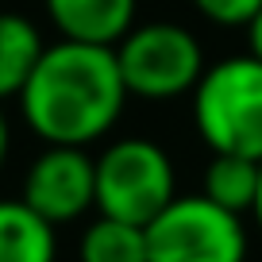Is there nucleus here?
Wrapping results in <instances>:
<instances>
[{"label": "nucleus", "mask_w": 262, "mask_h": 262, "mask_svg": "<svg viewBox=\"0 0 262 262\" xmlns=\"http://www.w3.org/2000/svg\"><path fill=\"white\" fill-rule=\"evenodd\" d=\"M19 201L54 228L74 224L89 208H97V170H93V158L85 155V147L47 143V150L27 166Z\"/></svg>", "instance_id": "nucleus-6"}, {"label": "nucleus", "mask_w": 262, "mask_h": 262, "mask_svg": "<svg viewBox=\"0 0 262 262\" xmlns=\"http://www.w3.org/2000/svg\"><path fill=\"white\" fill-rule=\"evenodd\" d=\"M247 42H251V54L262 58V12L251 19V27H247Z\"/></svg>", "instance_id": "nucleus-13"}, {"label": "nucleus", "mask_w": 262, "mask_h": 262, "mask_svg": "<svg viewBox=\"0 0 262 262\" xmlns=\"http://www.w3.org/2000/svg\"><path fill=\"white\" fill-rule=\"evenodd\" d=\"M112 47L58 39L19 89L27 127L54 147H89L120 123L127 104Z\"/></svg>", "instance_id": "nucleus-1"}, {"label": "nucleus", "mask_w": 262, "mask_h": 262, "mask_svg": "<svg viewBox=\"0 0 262 262\" xmlns=\"http://www.w3.org/2000/svg\"><path fill=\"white\" fill-rule=\"evenodd\" d=\"M77 262H147V231L139 224L100 216L85 228Z\"/></svg>", "instance_id": "nucleus-11"}, {"label": "nucleus", "mask_w": 262, "mask_h": 262, "mask_svg": "<svg viewBox=\"0 0 262 262\" xmlns=\"http://www.w3.org/2000/svg\"><path fill=\"white\" fill-rule=\"evenodd\" d=\"M251 216H254V224H258V231H262V158H258V193H254Z\"/></svg>", "instance_id": "nucleus-15"}, {"label": "nucleus", "mask_w": 262, "mask_h": 262, "mask_svg": "<svg viewBox=\"0 0 262 262\" xmlns=\"http://www.w3.org/2000/svg\"><path fill=\"white\" fill-rule=\"evenodd\" d=\"M193 8L216 27H251L262 12V0H193Z\"/></svg>", "instance_id": "nucleus-12"}, {"label": "nucleus", "mask_w": 262, "mask_h": 262, "mask_svg": "<svg viewBox=\"0 0 262 262\" xmlns=\"http://www.w3.org/2000/svg\"><path fill=\"white\" fill-rule=\"evenodd\" d=\"M93 170H97V212L112 220L147 228L178 196L170 155L139 135L104 147V155L93 158Z\"/></svg>", "instance_id": "nucleus-4"}, {"label": "nucleus", "mask_w": 262, "mask_h": 262, "mask_svg": "<svg viewBox=\"0 0 262 262\" xmlns=\"http://www.w3.org/2000/svg\"><path fill=\"white\" fill-rule=\"evenodd\" d=\"M8 150H12V131H8V116H4V108H0V170H4V162H8Z\"/></svg>", "instance_id": "nucleus-14"}, {"label": "nucleus", "mask_w": 262, "mask_h": 262, "mask_svg": "<svg viewBox=\"0 0 262 262\" xmlns=\"http://www.w3.org/2000/svg\"><path fill=\"white\" fill-rule=\"evenodd\" d=\"M112 50L127 97L155 100V104L193 93V85L205 74L201 39L189 27L170 24V19L135 24Z\"/></svg>", "instance_id": "nucleus-3"}, {"label": "nucleus", "mask_w": 262, "mask_h": 262, "mask_svg": "<svg viewBox=\"0 0 262 262\" xmlns=\"http://www.w3.org/2000/svg\"><path fill=\"white\" fill-rule=\"evenodd\" d=\"M42 50H47L42 31L31 19L19 12H0V104L19 97Z\"/></svg>", "instance_id": "nucleus-9"}, {"label": "nucleus", "mask_w": 262, "mask_h": 262, "mask_svg": "<svg viewBox=\"0 0 262 262\" xmlns=\"http://www.w3.org/2000/svg\"><path fill=\"white\" fill-rule=\"evenodd\" d=\"M147 262H247V224L205 193L173 196L147 224Z\"/></svg>", "instance_id": "nucleus-5"}, {"label": "nucleus", "mask_w": 262, "mask_h": 262, "mask_svg": "<svg viewBox=\"0 0 262 262\" xmlns=\"http://www.w3.org/2000/svg\"><path fill=\"white\" fill-rule=\"evenodd\" d=\"M58 39L116 47L135 27L139 0H42Z\"/></svg>", "instance_id": "nucleus-7"}, {"label": "nucleus", "mask_w": 262, "mask_h": 262, "mask_svg": "<svg viewBox=\"0 0 262 262\" xmlns=\"http://www.w3.org/2000/svg\"><path fill=\"white\" fill-rule=\"evenodd\" d=\"M201 193L228 212H251L254 193H258V158L212 155V162L205 166V178H201Z\"/></svg>", "instance_id": "nucleus-10"}, {"label": "nucleus", "mask_w": 262, "mask_h": 262, "mask_svg": "<svg viewBox=\"0 0 262 262\" xmlns=\"http://www.w3.org/2000/svg\"><path fill=\"white\" fill-rule=\"evenodd\" d=\"M193 127L212 155L262 158V58L231 54L193 85Z\"/></svg>", "instance_id": "nucleus-2"}, {"label": "nucleus", "mask_w": 262, "mask_h": 262, "mask_svg": "<svg viewBox=\"0 0 262 262\" xmlns=\"http://www.w3.org/2000/svg\"><path fill=\"white\" fill-rule=\"evenodd\" d=\"M54 224H47L19 196L0 201V262H54Z\"/></svg>", "instance_id": "nucleus-8"}]
</instances>
